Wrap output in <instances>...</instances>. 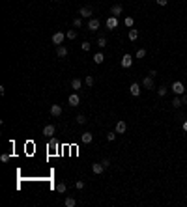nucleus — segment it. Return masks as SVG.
<instances>
[{
	"instance_id": "f257e3e1",
	"label": "nucleus",
	"mask_w": 187,
	"mask_h": 207,
	"mask_svg": "<svg viewBox=\"0 0 187 207\" xmlns=\"http://www.w3.org/2000/svg\"><path fill=\"white\" fill-rule=\"evenodd\" d=\"M170 90L174 92V95H183L185 93V88H183V84H181L180 80H174L172 86H170Z\"/></svg>"
},
{
	"instance_id": "f03ea898",
	"label": "nucleus",
	"mask_w": 187,
	"mask_h": 207,
	"mask_svg": "<svg viewBox=\"0 0 187 207\" xmlns=\"http://www.w3.org/2000/svg\"><path fill=\"white\" fill-rule=\"evenodd\" d=\"M105 26H107L109 30H116L118 28V17H114V15H110V17L105 21Z\"/></svg>"
},
{
	"instance_id": "7ed1b4c3",
	"label": "nucleus",
	"mask_w": 187,
	"mask_h": 207,
	"mask_svg": "<svg viewBox=\"0 0 187 207\" xmlns=\"http://www.w3.org/2000/svg\"><path fill=\"white\" fill-rule=\"evenodd\" d=\"M50 39H53V43L58 47V45H62V43H64V39H65V34H64V32H54Z\"/></svg>"
},
{
	"instance_id": "20e7f679",
	"label": "nucleus",
	"mask_w": 187,
	"mask_h": 207,
	"mask_svg": "<svg viewBox=\"0 0 187 207\" xmlns=\"http://www.w3.org/2000/svg\"><path fill=\"white\" fill-rule=\"evenodd\" d=\"M92 13H94V9L90 8V6H82V8L79 9V15H80V17H84V19L92 17Z\"/></svg>"
},
{
	"instance_id": "39448f33",
	"label": "nucleus",
	"mask_w": 187,
	"mask_h": 207,
	"mask_svg": "<svg viewBox=\"0 0 187 207\" xmlns=\"http://www.w3.org/2000/svg\"><path fill=\"white\" fill-rule=\"evenodd\" d=\"M99 26H101L99 19H90V21H88V30H90V32H95V30H99Z\"/></svg>"
},
{
	"instance_id": "423d86ee",
	"label": "nucleus",
	"mask_w": 187,
	"mask_h": 207,
	"mask_svg": "<svg viewBox=\"0 0 187 207\" xmlns=\"http://www.w3.org/2000/svg\"><path fill=\"white\" fill-rule=\"evenodd\" d=\"M125 131H127V123H125L124 119H120V122H116V133H118V134H124Z\"/></svg>"
},
{
	"instance_id": "0eeeda50",
	"label": "nucleus",
	"mask_w": 187,
	"mask_h": 207,
	"mask_svg": "<svg viewBox=\"0 0 187 207\" xmlns=\"http://www.w3.org/2000/svg\"><path fill=\"white\" fill-rule=\"evenodd\" d=\"M122 11H124V6H122V4H114V6L110 8V15H114V17L122 15Z\"/></svg>"
},
{
	"instance_id": "6e6552de",
	"label": "nucleus",
	"mask_w": 187,
	"mask_h": 207,
	"mask_svg": "<svg viewBox=\"0 0 187 207\" xmlns=\"http://www.w3.org/2000/svg\"><path fill=\"white\" fill-rule=\"evenodd\" d=\"M92 140H94V134L88 133V131L80 134V142H82V144H92Z\"/></svg>"
},
{
	"instance_id": "1a4fd4ad",
	"label": "nucleus",
	"mask_w": 187,
	"mask_h": 207,
	"mask_svg": "<svg viewBox=\"0 0 187 207\" xmlns=\"http://www.w3.org/2000/svg\"><path fill=\"white\" fill-rule=\"evenodd\" d=\"M68 103L71 105V107H79V103H80V97H79L77 93H71V95L68 97Z\"/></svg>"
},
{
	"instance_id": "9d476101",
	"label": "nucleus",
	"mask_w": 187,
	"mask_h": 207,
	"mask_svg": "<svg viewBox=\"0 0 187 207\" xmlns=\"http://www.w3.org/2000/svg\"><path fill=\"white\" fill-rule=\"evenodd\" d=\"M129 92H131L133 97H139V95H140V84L133 82V84H131V88H129Z\"/></svg>"
},
{
	"instance_id": "9b49d317",
	"label": "nucleus",
	"mask_w": 187,
	"mask_h": 207,
	"mask_svg": "<svg viewBox=\"0 0 187 207\" xmlns=\"http://www.w3.org/2000/svg\"><path fill=\"white\" fill-rule=\"evenodd\" d=\"M131 64H133L131 54H124V56H122V67H131Z\"/></svg>"
},
{
	"instance_id": "f8f14e48",
	"label": "nucleus",
	"mask_w": 187,
	"mask_h": 207,
	"mask_svg": "<svg viewBox=\"0 0 187 207\" xmlns=\"http://www.w3.org/2000/svg\"><path fill=\"white\" fill-rule=\"evenodd\" d=\"M142 86H144L146 90H151V88H154V77H150V75H148V77H144Z\"/></svg>"
},
{
	"instance_id": "ddd939ff",
	"label": "nucleus",
	"mask_w": 187,
	"mask_h": 207,
	"mask_svg": "<svg viewBox=\"0 0 187 207\" xmlns=\"http://www.w3.org/2000/svg\"><path fill=\"white\" fill-rule=\"evenodd\" d=\"M103 170H105V166H103V162H94L92 164V172H94V174H103Z\"/></svg>"
},
{
	"instance_id": "4468645a",
	"label": "nucleus",
	"mask_w": 187,
	"mask_h": 207,
	"mask_svg": "<svg viewBox=\"0 0 187 207\" xmlns=\"http://www.w3.org/2000/svg\"><path fill=\"white\" fill-rule=\"evenodd\" d=\"M50 116H54V118L62 116V107H60V105H53V107H50Z\"/></svg>"
},
{
	"instance_id": "2eb2a0df",
	"label": "nucleus",
	"mask_w": 187,
	"mask_h": 207,
	"mask_svg": "<svg viewBox=\"0 0 187 207\" xmlns=\"http://www.w3.org/2000/svg\"><path fill=\"white\" fill-rule=\"evenodd\" d=\"M56 56L58 58H65V56H68V49H65L64 45H58V47H56Z\"/></svg>"
},
{
	"instance_id": "dca6fc26",
	"label": "nucleus",
	"mask_w": 187,
	"mask_h": 207,
	"mask_svg": "<svg viewBox=\"0 0 187 207\" xmlns=\"http://www.w3.org/2000/svg\"><path fill=\"white\" fill-rule=\"evenodd\" d=\"M127 37H129V41H137V39H139V30L131 28L129 32H127Z\"/></svg>"
},
{
	"instance_id": "f3484780",
	"label": "nucleus",
	"mask_w": 187,
	"mask_h": 207,
	"mask_svg": "<svg viewBox=\"0 0 187 207\" xmlns=\"http://www.w3.org/2000/svg\"><path fill=\"white\" fill-rule=\"evenodd\" d=\"M43 134L50 138V136L54 134V125H45V129H43Z\"/></svg>"
},
{
	"instance_id": "a211bd4d",
	"label": "nucleus",
	"mask_w": 187,
	"mask_h": 207,
	"mask_svg": "<svg viewBox=\"0 0 187 207\" xmlns=\"http://www.w3.org/2000/svg\"><path fill=\"white\" fill-rule=\"evenodd\" d=\"M94 62H95V64H103V62H105L103 52H95V54H94Z\"/></svg>"
},
{
	"instance_id": "6ab92c4d",
	"label": "nucleus",
	"mask_w": 187,
	"mask_h": 207,
	"mask_svg": "<svg viewBox=\"0 0 187 207\" xmlns=\"http://www.w3.org/2000/svg\"><path fill=\"white\" fill-rule=\"evenodd\" d=\"M80 86H82V80L80 78H73L71 80V88L73 90H80Z\"/></svg>"
},
{
	"instance_id": "aec40b11",
	"label": "nucleus",
	"mask_w": 187,
	"mask_h": 207,
	"mask_svg": "<svg viewBox=\"0 0 187 207\" xmlns=\"http://www.w3.org/2000/svg\"><path fill=\"white\" fill-rule=\"evenodd\" d=\"M64 205L65 207H75V205H77V201H75V198H65Z\"/></svg>"
},
{
	"instance_id": "412c9836",
	"label": "nucleus",
	"mask_w": 187,
	"mask_h": 207,
	"mask_svg": "<svg viewBox=\"0 0 187 207\" xmlns=\"http://www.w3.org/2000/svg\"><path fill=\"white\" fill-rule=\"evenodd\" d=\"M75 119H77V123H79V125H84V123H86V116H84V114H79Z\"/></svg>"
},
{
	"instance_id": "4be33fe9",
	"label": "nucleus",
	"mask_w": 187,
	"mask_h": 207,
	"mask_svg": "<svg viewBox=\"0 0 187 207\" xmlns=\"http://www.w3.org/2000/svg\"><path fill=\"white\" fill-rule=\"evenodd\" d=\"M125 26H127V28H133V24H135V19L133 17H125Z\"/></svg>"
},
{
	"instance_id": "5701e85b",
	"label": "nucleus",
	"mask_w": 187,
	"mask_h": 207,
	"mask_svg": "<svg viewBox=\"0 0 187 207\" xmlns=\"http://www.w3.org/2000/svg\"><path fill=\"white\" fill-rule=\"evenodd\" d=\"M181 105H183V103H181V97H178V95H176L174 101H172V107H174V108H178V107H181Z\"/></svg>"
},
{
	"instance_id": "b1692460",
	"label": "nucleus",
	"mask_w": 187,
	"mask_h": 207,
	"mask_svg": "<svg viewBox=\"0 0 187 207\" xmlns=\"http://www.w3.org/2000/svg\"><path fill=\"white\" fill-rule=\"evenodd\" d=\"M65 189H68V187H65V183H58V185H56V192H60V194H64Z\"/></svg>"
},
{
	"instance_id": "393cba45",
	"label": "nucleus",
	"mask_w": 187,
	"mask_h": 207,
	"mask_svg": "<svg viewBox=\"0 0 187 207\" xmlns=\"http://www.w3.org/2000/svg\"><path fill=\"white\" fill-rule=\"evenodd\" d=\"M73 26H75V28H80V26H82V17L73 19Z\"/></svg>"
},
{
	"instance_id": "a878e982",
	"label": "nucleus",
	"mask_w": 187,
	"mask_h": 207,
	"mask_svg": "<svg viewBox=\"0 0 187 207\" xmlns=\"http://www.w3.org/2000/svg\"><path fill=\"white\" fill-rule=\"evenodd\" d=\"M166 92H169V88H166V86H161V88L157 90V95H159V97H163V95H166Z\"/></svg>"
},
{
	"instance_id": "bb28decb",
	"label": "nucleus",
	"mask_w": 187,
	"mask_h": 207,
	"mask_svg": "<svg viewBox=\"0 0 187 207\" xmlns=\"http://www.w3.org/2000/svg\"><path fill=\"white\" fill-rule=\"evenodd\" d=\"M97 45H99L101 49H103V47H107V37H103V36H101V37L97 39Z\"/></svg>"
},
{
	"instance_id": "cd10ccee",
	"label": "nucleus",
	"mask_w": 187,
	"mask_h": 207,
	"mask_svg": "<svg viewBox=\"0 0 187 207\" xmlns=\"http://www.w3.org/2000/svg\"><path fill=\"white\" fill-rule=\"evenodd\" d=\"M65 37H68V39H75V37H77V32H75V30H69V32H65Z\"/></svg>"
},
{
	"instance_id": "c85d7f7f",
	"label": "nucleus",
	"mask_w": 187,
	"mask_h": 207,
	"mask_svg": "<svg viewBox=\"0 0 187 207\" xmlns=\"http://www.w3.org/2000/svg\"><path fill=\"white\" fill-rule=\"evenodd\" d=\"M84 82H86V86H94V82H95V80H94V77H92V75H86V80H84Z\"/></svg>"
},
{
	"instance_id": "c756f323",
	"label": "nucleus",
	"mask_w": 187,
	"mask_h": 207,
	"mask_svg": "<svg viewBox=\"0 0 187 207\" xmlns=\"http://www.w3.org/2000/svg\"><path fill=\"white\" fill-rule=\"evenodd\" d=\"M80 49H82V50H84V52H88V50H90V49H92V45H90L88 41H84L82 45H80Z\"/></svg>"
},
{
	"instance_id": "7c9ffc66",
	"label": "nucleus",
	"mask_w": 187,
	"mask_h": 207,
	"mask_svg": "<svg viewBox=\"0 0 187 207\" xmlns=\"http://www.w3.org/2000/svg\"><path fill=\"white\" fill-rule=\"evenodd\" d=\"M49 148L50 149H54V148H58V144H56V140L53 138V136H50V140H49Z\"/></svg>"
},
{
	"instance_id": "2f4dec72",
	"label": "nucleus",
	"mask_w": 187,
	"mask_h": 207,
	"mask_svg": "<svg viewBox=\"0 0 187 207\" xmlns=\"http://www.w3.org/2000/svg\"><path fill=\"white\" fill-rule=\"evenodd\" d=\"M146 56V49H139L137 50V58H144Z\"/></svg>"
},
{
	"instance_id": "473e14b6",
	"label": "nucleus",
	"mask_w": 187,
	"mask_h": 207,
	"mask_svg": "<svg viewBox=\"0 0 187 207\" xmlns=\"http://www.w3.org/2000/svg\"><path fill=\"white\" fill-rule=\"evenodd\" d=\"M114 138H116V133H107V140H109V142H112Z\"/></svg>"
},
{
	"instance_id": "72a5a7b5",
	"label": "nucleus",
	"mask_w": 187,
	"mask_h": 207,
	"mask_svg": "<svg viewBox=\"0 0 187 207\" xmlns=\"http://www.w3.org/2000/svg\"><path fill=\"white\" fill-rule=\"evenodd\" d=\"M0 160H2V162H8V160H9V155H8V153H4L2 157H0Z\"/></svg>"
},
{
	"instance_id": "f704fd0d",
	"label": "nucleus",
	"mask_w": 187,
	"mask_h": 207,
	"mask_svg": "<svg viewBox=\"0 0 187 207\" xmlns=\"http://www.w3.org/2000/svg\"><path fill=\"white\" fill-rule=\"evenodd\" d=\"M75 187H77L79 190H80V189H84V181H77V183H75Z\"/></svg>"
},
{
	"instance_id": "c9c22d12",
	"label": "nucleus",
	"mask_w": 187,
	"mask_h": 207,
	"mask_svg": "<svg viewBox=\"0 0 187 207\" xmlns=\"http://www.w3.org/2000/svg\"><path fill=\"white\" fill-rule=\"evenodd\" d=\"M101 162H103V166H105V168H109V166H110V160H109V159H103Z\"/></svg>"
},
{
	"instance_id": "e433bc0d",
	"label": "nucleus",
	"mask_w": 187,
	"mask_h": 207,
	"mask_svg": "<svg viewBox=\"0 0 187 207\" xmlns=\"http://www.w3.org/2000/svg\"><path fill=\"white\" fill-rule=\"evenodd\" d=\"M166 2L169 0H155V4H159V6H166Z\"/></svg>"
},
{
	"instance_id": "4c0bfd02",
	"label": "nucleus",
	"mask_w": 187,
	"mask_h": 207,
	"mask_svg": "<svg viewBox=\"0 0 187 207\" xmlns=\"http://www.w3.org/2000/svg\"><path fill=\"white\" fill-rule=\"evenodd\" d=\"M181 103H183V105H187V93H183V95H181Z\"/></svg>"
},
{
	"instance_id": "58836bf2",
	"label": "nucleus",
	"mask_w": 187,
	"mask_h": 207,
	"mask_svg": "<svg viewBox=\"0 0 187 207\" xmlns=\"http://www.w3.org/2000/svg\"><path fill=\"white\" fill-rule=\"evenodd\" d=\"M183 131H185V133H187V119H185V122H183Z\"/></svg>"
},
{
	"instance_id": "ea45409f",
	"label": "nucleus",
	"mask_w": 187,
	"mask_h": 207,
	"mask_svg": "<svg viewBox=\"0 0 187 207\" xmlns=\"http://www.w3.org/2000/svg\"><path fill=\"white\" fill-rule=\"evenodd\" d=\"M54 2H62V0H54Z\"/></svg>"
},
{
	"instance_id": "a19ab883",
	"label": "nucleus",
	"mask_w": 187,
	"mask_h": 207,
	"mask_svg": "<svg viewBox=\"0 0 187 207\" xmlns=\"http://www.w3.org/2000/svg\"><path fill=\"white\" fill-rule=\"evenodd\" d=\"M185 80H187V75H185Z\"/></svg>"
},
{
	"instance_id": "79ce46f5",
	"label": "nucleus",
	"mask_w": 187,
	"mask_h": 207,
	"mask_svg": "<svg viewBox=\"0 0 187 207\" xmlns=\"http://www.w3.org/2000/svg\"><path fill=\"white\" fill-rule=\"evenodd\" d=\"M185 200H187V198H185Z\"/></svg>"
}]
</instances>
